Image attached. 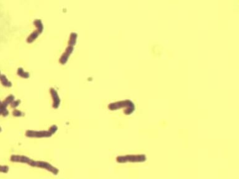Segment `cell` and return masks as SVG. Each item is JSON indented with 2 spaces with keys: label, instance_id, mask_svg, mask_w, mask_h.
<instances>
[{
  "label": "cell",
  "instance_id": "6da1fadb",
  "mask_svg": "<svg viewBox=\"0 0 239 179\" xmlns=\"http://www.w3.org/2000/svg\"><path fill=\"white\" fill-rule=\"evenodd\" d=\"M30 166L33 168H39L41 169L45 170L54 175H58L59 173V170L55 168V166L52 165L51 164L45 161H34L32 159Z\"/></svg>",
  "mask_w": 239,
  "mask_h": 179
},
{
  "label": "cell",
  "instance_id": "ba28073f",
  "mask_svg": "<svg viewBox=\"0 0 239 179\" xmlns=\"http://www.w3.org/2000/svg\"><path fill=\"white\" fill-rule=\"evenodd\" d=\"M40 33L38 32V31H35V32H34L32 34H31L30 35V36L28 37V40H27V41H28V42H29V43H31V42H32L33 41H34V40L35 39H37V37L39 36V34Z\"/></svg>",
  "mask_w": 239,
  "mask_h": 179
},
{
  "label": "cell",
  "instance_id": "4fadbf2b",
  "mask_svg": "<svg viewBox=\"0 0 239 179\" xmlns=\"http://www.w3.org/2000/svg\"><path fill=\"white\" fill-rule=\"evenodd\" d=\"M12 115H13V116L15 117H21V116H24V113L22 112H21L20 110H15L13 111V112H12Z\"/></svg>",
  "mask_w": 239,
  "mask_h": 179
},
{
  "label": "cell",
  "instance_id": "9a60e30c",
  "mask_svg": "<svg viewBox=\"0 0 239 179\" xmlns=\"http://www.w3.org/2000/svg\"><path fill=\"white\" fill-rule=\"evenodd\" d=\"M20 102H21V101H20L19 100H15V101L14 100V101L12 102V103H11V107H13V108L18 107V106H19V104H20Z\"/></svg>",
  "mask_w": 239,
  "mask_h": 179
},
{
  "label": "cell",
  "instance_id": "5b68a950",
  "mask_svg": "<svg viewBox=\"0 0 239 179\" xmlns=\"http://www.w3.org/2000/svg\"><path fill=\"white\" fill-rule=\"evenodd\" d=\"M50 94H51V96H52V99L54 100L53 107L54 109H57L59 107L60 104V98L58 96V94H57V91L53 88L50 89Z\"/></svg>",
  "mask_w": 239,
  "mask_h": 179
},
{
  "label": "cell",
  "instance_id": "5bb4252c",
  "mask_svg": "<svg viewBox=\"0 0 239 179\" xmlns=\"http://www.w3.org/2000/svg\"><path fill=\"white\" fill-rule=\"evenodd\" d=\"M48 131L52 133V135H54L57 131V126L56 125H52Z\"/></svg>",
  "mask_w": 239,
  "mask_h": 179
},
{
  "label": "cell",
  "instance_id": "277c9868",
  "mask_svg": "<svg viewBox=\"0 0 239 179\" xmlns=\"http://www.w3.org/2000/svg\"><path fill=\"white\" fill-rule=\"evenodd\" d=\"M10 161L15 163L25 164L30 165L32 159L28 156L22 155H12L10 158Z\"/></svg>",
  "mask_w": 239,
  "mask_h": 179
},
{
  "label": "cell",
  "instance_id": "30bf717a",
  "mask_svg": "<svg viewBox=\"0 0 239 179\" xmlns=\"http://www.w3.org/2000/svg\"><path fill=\"white\" fill-rule=\"evenodd\" d=\"M18 74L21 76V77L24 78H28L29 77V74L27 72L25 71L22 68H19L18 69Z\"/></svg>",
  "mask_w": 239,
  "mask_h": 179
},
{
  "label": "cell",
  "instance_id": "8992f818",
  "mask_svg": "<svg viewBox=\"0 0 239 179\" xmlns=\"http://www.w3.org/2000/svg\"><path fill=\"white\" fill-rule=\"evenodd\" d=\"M73 50V47H71V46H69L66 49L65 52L62 55V56L60 58V62L61 64H65L67 61V60L70 57V55L72 53Z\"/></svg>",
  "mask_w": 239,
  "mask_h": 179
},
{
  "label": "cell",
  "instance_id": "9c48e42d",
  "mask_svg": "<svg viewBox=\"0 0 239 179\" xmlns=\"http://www.w3.org/2000/svg\"><path fill=\"white\" fill-rule=\"evenodd\" d=\"M77 37V34H75V33H72L70 35V41L68 42V44L70 45V46H71V47L74 46L75 43H76Z\"/></svg>",
  "mask_w": 239,
  "mask_h": 179
},
{
  "label": "cell",
  "instance_id": "52a82bcc",
  "mask_svg": "<svg viewBox=\"0 0 239 179\" xmlns=\"http://www.w3.org/2000/svg\"><path fill=\"white\" fill-rule=\"evenodd\" d=\"M34 24L35 25V26L37 28V31H38L41 34L42 32L43 29H44L43 25H42V23L41 21L39 20V19L35 20L34 22Z\"/></svg>",
  "mask_w": 239,
  "mask_h": 179
},
{
  "label": "cell",
  "instance_id": "2e32d148",
  "mask_svg": "<svg viewBox=\"0 0 239 179\" xmlns=\"http://www.w3.org/2000/svg\"><path fill=\"white\" fill-rule=\"evenodd\" d=\"M2 132V128L0 127V132Z\"/></svg>",
  "mask_w": 239,
  "mask_h": 179
},
{
  "label": "cell",
  "instance_id": "7a4b0ae2",
  "mask_svg": "<svg viewBox=\"0 0 239 179\" xmlns=\"http://www.w3.org/2000/svg\"><path fill=\"white\" fill-rule=\"evenodd\" d=\"M147 160V157L145 155H128L125 156H119L116 158V161L118 163L130 162H143Z\"/></svg>",
  "mask_w": 239,
  "mask_h": 179
},
{
  "label": "cell",
  "instance_id": "7c38bea8",
  "mask_svg": "<svg viewBox=\"0 0 239 179\" xmlns=\"http://www.w3.org/2000/svg\"><path fill=\"white\" fill-rule=\"evenodd\" d=\"M9 171V167L7 165H0V172L6 174Z\"/></svg>",
  "mask_w": 239,
  "mask_h": 179
},
{
  "label": "cell",
  "instance_id": "8fae6325",
  "mask_svg": "<svg viewBox=\"0 0 239 179\" xmlns=\"http://www.w3.org/2000/svg\"><path fill=\"white\" fill-rule=\"evenodd\" d=\"M0 80H1L2 83L5 86L7 87H10L11 86V83L7 80L6 78V76L5 75H2L1 77H0Z\"/></svg>",
  "mask_w": 239,
  "mask_h": 179
},
{
  "label": "cell",
  "instance_id": "3957f363",
  "mask_svg": "<svg viewBox=\"0 0 239 179\" xmlns=\"http://www.w3.org/2000/svg\"><path fill=\"white\" fill-rule=\"evenodd\" d=\"M52 135L49 131H34L28 130L26 132V136L29 138H49Z\"/></svg>",
  "mask_w": 239,
  "mask_h": 179
}]
</instances>
